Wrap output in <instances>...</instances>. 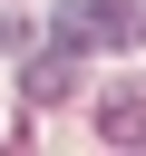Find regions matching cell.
<instances>
[{
  "mask_svg": "<svg viewBox=\"0 0 146 156\" xmlns=\"http://www.w3.org/2000/svg\"><path fill=\"white\" fill-rule=\"evenodd\" d=\"M97 136H107V146H146V88L107 98V107H97Z\"/></svg>",
  "mask_w": 146,
  "mask_h": 156,
  "instance_id": "obj_2",
  "label": "cell"
},
{
  "mask_svg": "<svg viewBox=\"0 0 146 156\" xmlns=\"http://www.w3.org/2000/svg\"><path fill=\"white\" fill-rule=\"evenodd\" d=\"M78 88V49H49V58H29V98H68Z\"/></svg>",
  "mask_w": 146,
  "mask_h": 156,
  "instance_id": "obj_3",
  "label": "cell"
},
{
  "mask_svg": "<svg viewBox=\"0 0 146 156\" xmlns=\"http://www.w3.org/2000/svg\"><path fill=\"white\" fill-rule=\"evenodd\" d=\"M58 49H136L146 39V0H58V29H49Z\"/></svg>",
  "mask_w": 146,
  "mask_h": 156,
  "instance_id": "obj_1",
  "label": "cell"
}]
</instances>
